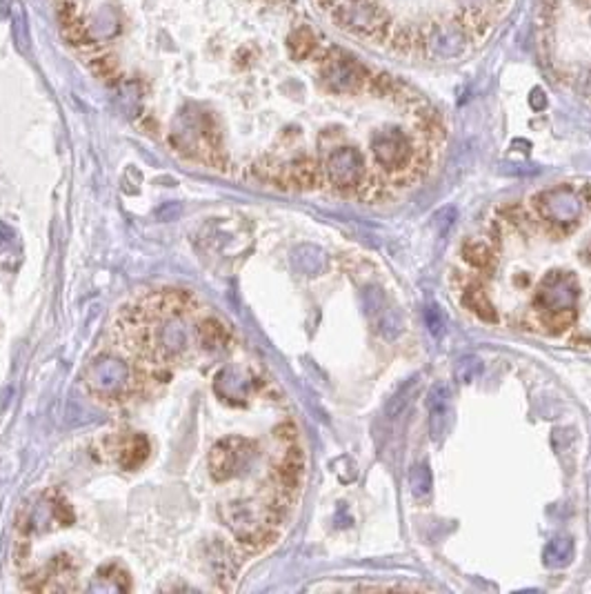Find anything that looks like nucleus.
Instances as JSON below:
<instances>
[{"label":"nucleus","instance_id":"obj_1","mask_svg":"<svg viewBox=\"0 0 591 594\" xmlns=\"http://www.w3.org/2000/svg\"><path fill=\"white\" fill-rule=\"evenodd\" d=\"M514 0H338L334 20L398 54L451 60L482 43Z\"/></svg>","mask_w":591,"mask_h":594},{"label":"nucleus","instance_id":"obj_2","mask_svg":"<svg viewBox=\"0 0 591 594\" xmlns=\"http://www.w3.org/2000/svg\"><path fill=\"white\" fill-rule=\"evenodd\" d=\"M196 312L198 299L187 290H154L136 296L118 314L107 350L129 358L156 385L165 383L172 367L198 347Z\"/></svg>","mask_w":591,"mask_h":594},{"label":"nucleus","instance_id":"obj_3","mask_svg":"<svg viewBox=\"0 0 591 594\" xmlns=\"http://www.w3.org/2000/svg\"><path fill=\"white\" fill-rule=\"evenodd\" d=\"M85 385L89 394L102 403H127L147 394L156 387V381L136 367L129 358L114 350H104L85 370Z\"/></svg>","mask_w":591,"mask_h":594},{"label":"nucleus","instance_id":"obj_4","mask_svg":"<svg viewBox=\"0 0 591 594\" xmlns=\"http://www.w3.org/2000/svg\"><path fill=\"white\" fill-rule=\"evenodd\" d=\"M254 441L243 436H229V438H220V441L212 447V454H209V472H212V479L222 483L229 481L233 476H238L243 472V468L249 463V459L254 457Z\"/></svg>","mask_w":591,"mask_h":594},{"label":"nucleus","instance_id":"obj_5","mask_svg":"<svg viewBox=\"0 0 591 594\" xmlns=\"http://www.w3.org/2000/svg\"><path fill=\"white\" fill-rule=\"evenodd\" d=\"M536 210L545 221L551 223H573L583 214V198L573 187L560 185L545 189L536 196Z\"/></svg>","mask_w":591,"mask_h":594},{"label":"nucleus","instance_id":"obj_6","mask_svg":"<svg viewBox=\"0 0 591 594\" xmlns=\"http://www.w3.org/2000/svg\"><path fill=\"white\" fill-rule=\"evenodd\" d=\"M322 172L336 189H353L360 185L365 174L362 154L356 147H336L327 154Z\"/></svg>","mask_w":591,"mask_h":594},{"label":"nucleus","instance_id":"obj_7","mask_svg":"<svg viewBox=\"0 0 591 594\" xmlns=\"http://www.w3.org/2000/svg\"><path fill=\"white\" fill-rule=\"evenodd\" d=\"M78 565L69 554H58L43 572L32 574V583H25L27 590L49 592V590H78L76 586Z\"/></svg>","mask_w":591,"mask_h":594},{"label":"nucleus","instance_id":"obj_8","mask_svg":"<svg viewBox=\"0 0 591 594\" xmlns=\"http://www.w3.org/2000/svg\"><path fill=\"white\" fill-rule=\"evenodd\" d=\"M576 301V283L571 276L562 272H551L536 296V305L545 309L547 314L562 312V309H573Z\"/></svg>","mask_w":591,"mask_h":594},{"label":"nucleus","instance_id":"obj_9","mask_svg":"<svg viewBox=\"0 0 591 594\" xmlns=\"http://www.w3.org/2000/svg\"><path fill=\"white\" fill-rule=\"evenodd\" d=\"M303 470H305V459L303 452L298 447H289L285 457L276 466V483H278V503H292L303 483Z\"/></svg>","mask_w":591,"mask_h":594},{"label":"nucleus","instance_id":"obj_10","mask_svg":"<svg viewBox=\"0 0 591 594\" xmlns=\"http://www.w3.org/2000/svg\"><path fill=\"white\" fill-rule=\"evenodd\" d=\"M365 309H367V316L374 320V325L385 334V337L393 339L398 337L402 332V316L398 309H393L385 294L380 292L378 288H372L365 292Z\"/></svg>","mask_w":591,"mask_h":594},{"label":"nucleus","instance_id":"obj_11","mask_svg":"<svg viewBox=\"0 0 591 594\" xmlns=\"http://www.w3.org/2000/svg\"><path fill=\"white\" fill-rule=\"evenodd\" d=\"M149 441L142 434H123L114 438L111 445V454L116 459V463L123 470H136L140 468L149 457Z\"/></svg>","mask_w":591,"mask_h":594},{"label":"nucleus","instance_id":"obj_12","mask_svg":"<svg viewBox=\"0 0 591 594\" xmlns=\"http://www.w3.org/2000/svg\"><path fill=\"white\" fill-rule=\"evenodd\" d=\"M449 387L444 383H436L429 390L427 407H429V432L431 436L440 441L447 432L449 425Z\"/></svg>","mask_w":591,"mask_h":594},{"label":"nucleus","instance_id":"obj_13","mask_svg":"<svg viewBox=\"0 0 591 594\" xmlns=\"http://www.w3.org/2000/svg\"><path fill=\"white\" fill-rule=\"evenodd\" d=\"M56 16H58V27L67 43L85 45L89 41V29L81 16V11L74 5V0H58Z\"/></svg>","mask_w":591,"mask_h":594},{"label":"nucleus","instance_id":"obj_14","mask_svg":"<svg viewBox=\"0 0 591 594\" xmlns=\"http://www.w3.org/2000/svg\"><path fill=\"white\" fill-rule=\"evenodd\" d=\"M196 337H198V347L209 350V352L225 350L231 341L227 325L214 316H205L198 320V325H196Z\"/></svg>","mask_w":591,"mask_h":594},{"label":"nucleus","instance_id":"obj_15","mask_svg":"<svg viewBox=\"0 0 591 594\" xmlns=\"http://www.w3.org/2000/svg\"><path fill=\"white\" fill-rule=\"evenodd\" d=\"M573 539L571 536H556L551 539L545 552H543V559L547 567H567L573 561Z\"/></svg>","mask_w":591,"mask_h":594},{"label":"nucleus","instance_id":"obj_16","mask_svg":"<svg viewBox=\"0 0 591 594\" xmlns=\"http://www.w3.org/2000/svg\"><path fill=\"white\" fill-rule=\"evenodd\" d=\"M89 67H91V74H94L96 79H100L102 83H116L121 79V60H118V56L111 54V51H102V54L94 56L89 60Z\"/></svg>","mask_w":591,"mask_h":594},{"label":"nucleus","instance_id":"obj_17","mask_svg":"<svg viewBox=\"0 0 591 594\" xmlns=\"http://www.w3.org/2000/svg\"><path fill=\"white\" fill-rule=\"evenodd\" d=\"M416 390H418V377L407 379V381L398 387V390H396V394L389 398V403H387V407H385V417H387V419H398L402 412H405V407L409 405V401L414 398Z\"/></svg>","mask_w":591,"mask_h":594},{"label":"nucleus","instance_id":"obj_18","mask_svg":"<svg viewBox=\"0 0 591 594\" xmlns=\"http://www.w3.org/2000/svg\"><path fill=\"white\" fill-rule=\"evenodd\" d=\"M465 305H467L476 316H480L482 320H489V323H496V320H498V314H496L494 305L489 303V299L484 296V292H482L480 288L467 290V294H465Z\"/></svg>","mask_w":591,"mask_h":594},{"label":"nucleus","instance_id":"obj_19","mask_svg":"<svg viewBox=\"0 0 591 594\" xmlns=\"http://www.w3.org/2000/svg\"><path fill=\"white\" fill-rule=\"evenodd\" d=\"M409 485H412V494H414V499H418V501L429 499V494H431V485H433V479H431V470H429L427 463H418L416 468H412V474H409Z\"/></svg>","mask_w":591,"mask_h":594},{"label":"nucleus","instance_id":"obj_20","mask_svg":"<svg viewBox=\"0 0 591 594\" xmlns=\"http://www.w3.org/2000/svg\"><path fill=\"white\" fill-rule=\"evenodd\" d=\"M480 374H482V360L476 354L458 358V363L454 367V379L458 383H471V381H476Z\"/></svg>","mask_w":591,"mask_h":594},{"label":"nucleus","instance_id":"obj_21","mask_svg":"<svg viewBox=\"0 0 591 594\" xmlns=\"http://www.w3.org/2000/svg\"><path fill=\"white\" fill-rule=\"evenodd\" d=\"M322 263H325V256H322L320 250H316V248L296 250V265L303 269V272H307V274L318 272V269L322 267Z\"/></svg>","mask_w":591,"mask_h":594},{"label":"nucleus","instance_id":"obj_22","mask_svg":"<svg viewBox=\"0 0 591 594\" xmlns=\"http://www.w3.org/2000/svg\"><path fill=\"white\" fill-rule=\"evenodd\" d=\"M96 579H98V581H111L116 590H123V592L131 590V583H129L127 572H125V570H121V567H118V565H107V567H102V570L98 572V576H96Z\"/></svg>","mask_w":591,"mask_h":594},{"label":"nucleus","instance_id":"obj_23","mask_svg":"<svg viewBox=\"0 0 591 594\" xmlns=\"http://www.w3.org/2000/svg\"><path fill=\"white\" fill-rule=\"evenodd\" d=\"M465 258H467L469 263H474V265H478V267H484V265H489L491 254H489L487 248H484V245L471 243L469 248H465Z\"/></svg>","mask_w":591,"mask_h":594},{"label":"nucleus","instance_id":"obj_24","mask_svg":"<svg viewBox=\"0 0 591 594\" xmlns=\"http://www.w3.org/2000/svg\"><path fill=\"white\" fill-rule=\"evenodd\" d=\"M425 316H427V328H429V332L433 334V337H440V334H442V316H440V312H438V307H436V305H429Z\"/></svg>","mask_w":591,"mask_h":594},{"label":"nucleus","instance_id":"obj_25","mask_svg":"<svg viewBox=\"0 0 591 594\" xmlns=\"http://www.w3.org/2000/svg\"><path fill=\"white\" fill-rule=\"evenodd\" d=\"M587 258H591V243H589V248H587Z\"/></svg>","mask_w":591,"mask_h":594}]
</instances>
